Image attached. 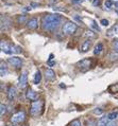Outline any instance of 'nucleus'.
Wrapping results in <instances>:
<instances>
[{
    "label": "nucleus",
    "mask_w": 118,
    "mask_h": 126,
    "mask_svg": "<svg viewBox=\"0 0 118 126\" xmlns=\"http://www.w3.org/2000/svg\"><path fill=\"white\" fill-rule=\"evenodd\" d=\"M62 22V17L59 14H46L41 18V27L45 31L57 30Z\"/></svg>",
    "instance_id": "obj_1"
},
{
    "label": "nucleus",
    "mask_w": 118,
    "mask_h": 126,
    "mask_svg": "<svg viewBox=\"0 0 118 126\" xmlns=\"http://www.w3.org/2000/svg\"><path fill=\"white\" fill-rule=\"evenodd\" d=\"M43 109V103L40 101H33L31 103V107H30V113L32 117H37L39 115Z\"/></svg>",
    "instance_id": "obj_2"
},
{
    "label": "nucleus",
    "mask_w": 118,
    "mask_h": 126,
    "mask_svg": "<svg viewBox=\"0 0 118 126\" xmlns=\"http://www.w3.org/2000/svg\"><path fill=\"white\" fill-rule=\"evenodd\" d=\"M77 29H78V26L72 21H67L63 26V32L65 34H67V35L74 34L76 31H77Z\"/></svg>",
    "instance_id": "obj_3"
},
{
    "label": "nucleus",
    "mask_w": 118,
    "mask_h": 126,
    "mask_svg": "<svg viewBox=\"0 0 118 126\" xmlns=\"http://www.w3.org/2000/svg\"><path fill=\"white\" fill-rule=\"evenodd\" d=\"M26 120V113L23 111H18V112L14 113L11 118V122L13 124H20Z\"/></svg>",
    "instance_id": "obj_4"
},
{
    "label": "nucleus",
    "mask_w": 118,
    "mask_h": 126,
    "mask_svg": "<svg viewBox=\"0 0 118 126\" xmlns=\"http://www.w3.org/2000/svg\"><path fill=\"white\" fill-rule=\"evenodd\" d=\"M8 62L11 64L13 67H15L16 69H18L21 67V65H22V59L18 57V56H12V57H10L8 59Z\"/></svg>",
    "instance_id": "obj_5"
},
{
    "label": "nucleus",
    "mask_w": 118,
    "mask_h": 126,
    "mask_svg": "<svg viewBox=\"0 0 118 126\" xmlns=\"http://www.w3.org/2000/svg\"><path fill=\"white\" fill-rule=\"evenodd\" d=\"M0 47H1L2 52H4V53H6V54H13V46H10L6 41L1 40Z\"/></svg>",
    "instance_id": "obj_6"
},
{
    "label": "nucleus",
    "mask_w": 118,
    "mask_h": 126,
    "mask_svg": "<svg viewBox=\"0 0 118 126\" xmlns=\"http://www.w3.org/2000/svg\"><path fill=\"white\" fill-rule=\"evenodd\" d=\"M27 85H28V73L27 71H25L21 73V75L19 78V87L21 89H25Z\"/></svg>",
    "instance_id": "obj_7"
},
{
    "label": "nucleus",
    "mask_w": 118,
    "mask_h": 126,
    "mask_svg": "<svg viewBox=\"0 0 118 126\" xmlns=\"http://www.w3.org/2000/svg\"><path fill=\"white\" fill-rule=\"evenodd\" d=\"M78 65H79L80 69H82V71H86V70L89 69V67H91L92 61L91 59H88V58H85V59H83V61L80 62Z\"/></svg>",
    "instance_id": "obj_8"
},
{
    "label": "nucleus",
    "mask_w": 118,
    "mask_h": 126,
    "mask_svg": "<svg viewBox=\"0 0 118 126\" xmlns=\"http://www.w3.org/2000/svg\"><path fill=\"white\" fill-rule=\"evenodd\" d=\"M27 27H28V29H30V30H34V29H36L37 27H39V20H37V18H31L30 20H28L27 21Z\"/></svg>",
    "instance_id": "obj_9"
},
{
    "label": "nucleus",
    "mask_w": 118,
    "mask_h": 126,
    "mask_svg": "<svg viewBox=\"0 0 118 126\" xmlns=\"http://www.w3.org/2000/svg\"><path fill=\"white\" fill-rule=\"evenodd\" d=\"M39 95H37V93L34 91L32 89H29L28 91L26 92V99L27 100H30V101H36Z\"/></svg>",
    "instance_id": "obj_10"
},
{
    "label": "nucleus",
    "mask_w": 118,
    "mask_h": 126,
    "mask_svg": "<svg viewBox=\"0 0 118 126\" xmlns=\"http://www.w3.org/2000/svg\"><path fill=\"white\" fill-rule=\"evenodd\" d=\"M92 45V41L91 39H86L83 41V44L81 45V48H80V50H81L82 53H85V52H87L89 50V47H91Z\"/></svg>",
    "instance_id": "obj_11"
},
{
    "label": "nucleus",
    "mask_w": 118,
    "mask_h": 126,
    "mask_svg": "<svg viewBox=\"0 0 118 126\" xmlns=\"http://www.w3.org/2000/svg\"><path fill=\"white\" fill-rule=\"evenodd\" d=\"M16 95H17V90H16V88L14 86H11L9 88V91H8V99L10 101H13L16 97Z\"/></svg>",
    "instance_id": "obj_12"
},
{
    "label": "nucleus",
    "mask_w": 118,
    "mask_h": 126,
    "mask_svg": "<svg viewBox=\"0 0 118 126\" xmlns=\"http://www.w3.org/2000/svg\"><path fill=\"white\" fill-rule=\"evenodd\" d=\"M45 76H46V79L48 80H53L55 79V73H54L53 70L46 69V71H45Z\"/></svg>",
    "instance_id": "obj_13"
},
{
    "label": "nucleus",
    "mask_w": 118,
    "mask_h": 126,
    "mask_svg": "<svg viewBox=\"0 0 118 126\" xmlns=\"http://www.w3.org/2000/svg\"><path fill=\"white\" fill-rule=\"evenodd\" d=\"M10 20L6 18V17H3L1 16V30H6V29H9L10 28Z\"/></svg>",
    "instance_id": "obj_14"
},
{
    "label": "nucleus",
    "mask_w": 118,
    "mask_h": 126,
    "mask_svg": "<svg viewBox=\"0 0 118 126\" xmlns=\"http://www.w3.org/2000/svg\"><path fill=\"white\" fill-rule=\"evenodd\" d=\"M106 34L109 35V36H118V24L111 28V29L106 32Z\"/></svg>",
    "instance_id": "obj_15"
},
{
    "label": "nucleus",
    "mask_w": 118,
    "mask_h": 126,
    "mask_svg": "<svg viewBox=\"0 0 118 126\" xmlns=\"http://www.w3.org/2000/svg\"><path fill=\"white\" fill-rule=\"evenodd\" d=\"M6 74H8V68H6V65L3 62H1V64H0V75H1V78H3V76H5Z\"/></svg>",
    "instance_id": "obj_16"
},
{
    "label": "nucleus",
    "mask_w": 118,
    "mask_h": 126,
    "mask_svg": "<svg viewBox=\"0 0 118 126\" xmlns=\"http://www.w3.org/2000/svg\"><path fill=\"white\" fill-rule=\"evenodd\" d=\"M107 123H109V118H107V115H105V117H102L98 121V124H97V126H106Z\"/></svg>",
    "instance_id": "obj_17"
},
{
    "label": "nucleus",
    "mask_w": 118,
    "mask_h": 126,
    "mask_svg": "<svg viewBox=\"0 0 118 126\" xmlns=\"http://www.w3.org/2000/svg\"><path fill=\"white\" fill-rule=\"evenodd\" d=\"M102 50H103V45H102L101 43H99L98 45H96L95 50H94V54H95V55H98V54L101 53Z\"/></svg>",
    "instance_id": "obj_18"
},
{
    "label": "nucleus",
    "mask_w": 118,
    "mask_h": 126,
    "mask_svg": "<svg viewBox=\"0 0 118 126\" xmlns=\"http://www.w3.org/2000/svg\"><path fill=\"white\" fill-rule=\"evenodd\" d=\"M117 117H118V112H117V111H112V112H110L109 114H107V118H109L110 121L116 120Z\"/></svg>",
    "instance_id": "obj_19"
},
{
    "label": "nucleus",
    "mask_w": 118,
    "mask_h": 126,
    "mask_svg": "<svg viewBox=\"0 0 118 126\" xmlns=\"http://www.w3.org/2000/svg\"><path fill=\"white\" fill-rule=\"evenodd\" d=\"M109 91L111 93H117L118 92V84H115V85H111L109 87Z\"/></svg>",
    "instance_id": "obj_20"
},
{
    "label": "nucleus",
    "mask_w": 118,
    "mask_h": 126,
    "mask_svg": "<svg viewBox=\"0 0 118 126\" xmlns=\"http://www.w3.org/2000/svg\"><path fill=\"white\" fill-rule=\"evenodd\" d=\"M41 79V75H40V72L39 71H36L35 72V78H34V84H39Z\"/></svg>",
    "instance_id": "obj_21"
},
{
    "label": "nucleus",
    "mask_w": 118,
    "mask_h": 126,
    "mask_svg": "<svg viewBox=\"0 0 118 126\" xmlns=\"http://www.w3.org/2000/svg\"><path fill=\"white\" fill-rule=\"evenodd\" d=\"M110 58H111V61H117L118 59V53L117 52H112V53L110 54Z\"/></svg>",
    "instance_id": "obj_22"
},
{
    "label": "nucleus",
    "mask_w": 118,
    "mask_h": 126,
    "mask_svg": "<svg viewBox=\"0 0 118 126\" xmlns=\"http://www.w3.org/2000/svg\"><path fill=\"white\" fill-rule=\"evenodd\" d=\"M26 19H27L26 15H20V16H18V18H17V21L19 23H23V22H26Z\"/></svg>",
    "instance_id": "obj_23"
},
{
    "label": "nucleus",
    "mask_w": 118,
    "mask_h": 126,
    "mask_svg": "<svg viewBox=\"0 0 118 126\" xmlns=\"http://www.w3.org/2000/svg\"><path fill=\"white\" fill-rule=\"evenodd\" d=\"M113 4H114V2L112 1V0H106L105 3H104V5H105L106 9H111L113 6Z\"/></svg>",
    "instance_id": "obj_24"
},
{
    "label": "nucleus",
    "mask_w": 118,
    "mask_h": 126,
    "mask_svg": "<svg viewBox=\"0 0 118 126\" xmlns=\"http://www.w3.org/2000/svg\"><path fill=\"white\" fill-rule=\"evenodd\" d=\"M70 126H82V124H81V122H80L78 119H76V120H74L70 123Z\"/></svg>",
    "instance_id": "obj_25"
},
{
    "label": "nucleus",
    "mask_w": 118,
    "mask_h": 126,
    "mask_svg": "<svg viewBox=\"0 0 118 126\" xmlns=\"http://www.w3.org/2000/svg\"><path fill=\"white\" fill-rule=\"evenodd\" d=\"M5 109H6V107H5L4 104H1V105H0V114H1V115L4 114Z\"/></svg>",
    "instance_id": "obj_26"
},
{
    "label": "nucleus",
    "mask_w": 118,
    "mask_h": 126,
    "mask_svg": "<svg viewBox=\"0 0 118 126\" xmlns=\"http://www.w3.org/2000/svg\"><path fill=\"white\" fill-rule=\"evenodd\" d=\"M89 22H91V27L93 28V29H95V30H98L99 31V28L98 26H96V21H94V20H89Z\"/></svg>",
    "instance_id": "obj_27"
},
{
    "label": "nucleus",
    "mask_w": 118,
    "mask_h": 126,
    "mask_svg": "<svg viewBox=\"0 0 118 126\" xmlns=\"http://www.w3.org/2000/svg\"><path fill=\"white\" fill-rule=\"evenodd\" d=\"M113 49H114V51L118 53V40H115L113 43Z\"/></svg>",
    "instance_id": "obj_28"
},
{
    "label": "nucleus",
    "mask_w": 118,
    "mask_h": 126,
    "mask_svg": "<svg viewBox=\"0 0 118 126\" xmlns=\"http://www.w3.org/2000/svg\"><path fill=\"white\" fill-rule=\"evenodd\" d=\"M94 113L95 114H101L102 113V109L101 108H96V109L94 110Z\"/></svg>",
    "instance_id": "obj_29"
},
{
    "label": "nucleus",
    "mask_w": 118,
    "mask_h": 126,
    "mask_svg": "<svg viewBox=\"0 0 118 126\" xmlns=\"http://www.w3.org/2000/svg\"><path fill=\"white\" fill-rule=\"evenodd\" d=\"M100 23H101L102 26H104V27H107V26H109V21H107L106 19H101V21H100Z\"/></svg>",
    "instance_id": "obj_30"
},
{
    "label": "nucleus",
    "mask_w": 118,
    "mask_h": 126,
    "mask_svg": "<svg viewBox=\"0 0 118 126\" xmlns=\"http://www.w3.org/2000/svg\"><path fill=\"white\" fill-rule=\"evenodd\" d=\"M86 35H87V36H92V37L95 36V34H94L92 31H86Z\"/></svg>",
    "instance_id": "obj_31"
},
{
    "label": "nucleus",
    "mask_w": 118,
    "mask_h": 126,
    "mask_svg": "<svg viewBox=\"0 0 118 126\" xmlns=\"http://www.w3.org/2000/svg\"><path fill=\"white\" fill-rule=\"evenodd\" d=\"M106 126H117V124H116L114 121H111V122H109V123H107Z\"/></svg>",
    "instance_id": "obj_32"
},
{
    "label": "nucleus",
    "mask_w": 118,
    "mask_h": 126,
    "mask_svg": "<svg viewBox=\"0 0 118 126\" xmlns=\"http://www.w3.org/2000/svg\"><path fill=\"white\" fill-rule=\"evenodd\" d=\"M93 4H94V5H99V4H100V0H94V1H93Z\"/></svg>",
    "instance_id": "obj_33"
},
{
    "label": "nucleus",
    "mask_w": 118,
    "mask_h": 126,
    "mask_svg": "<svg viewBox=\"0 0 118 126\" xmlns=\"http://www.w3.org/2000/svg\"><path fill=\"white\" fill-rule=\"evenodd\" d=\"M47 64H48V66H50V67H52V66H54V65H55V62H51V61H50V62H48Z\"/></svg>",
    "instance_id": "obj_34"
},
{
    "label": "nucleus",
    "mask_w": 118,
    "mask_h": 126,
    "mask_svg": "<svg viewBox=\"0 0 118 126\" xmlns=\"http://www.w3.org/2000/svg\"><path fill=\"white\" fill-rule=\"evenodd\" d=\"M52 59H53V54H50V55H49V58H48V62L52 61Z\"/></svg>",
    "instance_id": "obj_35"
},
{
    "label": "nucleus",
    "mask_w": 118,
    "mask_h": 126,
    "mask_svg": "<svg viewBox=\"0 0 118 126\" xmlns=\"http://www.w3.org/2000/svg\"><path fill=\"white\" fill-rule=\"evenodd\" d=\"M39 3H31V6H39Z\"/></svg>",
    "instance_id": "obj_36"
},
{
    "label": "nucleus",
    "mask_w": 118,
    "mask_h": 126,
    "mask_svg": "<svg viewBox=\"0 0 118 126\" xmlns=\"http://www.w3.org/2000/svg\"><path fill=\"white\" fill-rule=\"evenodd\" d=\"M72 2L74 3H80L81 2V0H72Z\"/></svg>",
    "instance_id": "obj_37"
},
{
    "label": "nucleus",
    "mask_w": 118,
    "mask_h": 126,
    "mask_svg": "<svg viewBox=\"0 0 118 126\" xmlns=\"http://www.w3.org/2000/svg\"><path fill=\"white\" fill-rule=\"evenodd\" d=\"M31 9V8H30ZM29 8H26V9H23V11H29V10H30Z\"/></svg>",
    "instance_id": "obj_38"
},
{
    "label": "nucleus",
    "mask_w": 118,
    "mask_h": 126,
    "mask_svg": "<svg viewBox=\"0 0 118 126\" xmlns=\"http://www.w3.org/2000/svg\"><path fill=\"white\" fill-rule=\"evenodd\" d=\"M115 6H117V8H118V1H117V2H115Z\"/></svg>",
    "instance_id": "obj_39"
},
{
    "label": "nucleus",
    "mask_w": 118,
    "mask_h": 126,
    "mask_svg": "<svg viewBox=\"0 0 118 126\" xmlns=\"http://www.w3.org/2000/svg\"><path fill=\"white\" fill-rule=\"evenodd\" d=\"M51 1H52V2H54V1H58V0H51Z\"/></svg>",
    "instance_id": "obj_40"
},
{
    "label": "nucleus",
    "mask_w": 118,
    "mask_h": 126,
    "mask_svg": "<svg viewBox=\"0 0 118 126\" xmlns=\"http://www.w3.org/2000/svg\"><path fill=\"white\" fill-rule=\"evenodd\" d=\"M8 126H13V125H8Z\"/></svg>",
    "instance_id": "obj_41"
}]
</instances>
